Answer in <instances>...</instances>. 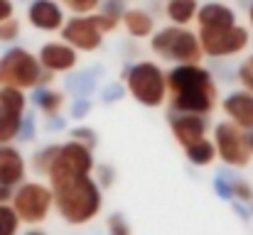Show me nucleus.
<instances>
[{"instance_id":"9b49d317","label":"nucleus","mask_w":253,"mask_h":235,"mask_svg":"<svg viewBox=\"0 0 253 235\" xmlns=\"http://www.w3.org/2000/svg\"><path fill=\"white\" fill-rule=\"evenodd\" d=\"M62 34V42H67L69 47H74L79 54L82 52H98L101 44H103V30L98 27L93 12L91 15H72L67 17L64 27L59 30Z\"/></svg>"},{"instance_id":"5701e85b","label":"nucleus","mask_w":253,"mask_h":235,"mask_svg":"<svg viewBox=\"0 0 253 235\" xmlns=\"http://www.w3.org/2000/svg\"><path fill=\"white\" fill-rule=\"evenodd\" d=\"M22 221L10 203H0V235H20Z\"/></svg>"},{"instance_id":"cd10ccee","label":"nucleus","mask_w":253,"mask_h":235,"mask_svg":"<svg viewBox=\"0 0 253 235\" xmlns=\"http://www.w3.org/2000/svg\"><path fill=\"white\" fill-rule=\"evenodd\" d=\"M106 226H108V235H133V228L123 213H111Z\"/></svg>"},{"instance_id":"9d476101","label":"nucleus","mask_w":253,"mask_h":235,"mask_svg":"<svg viewBox=\"0 0 253 235\" xmlns=\"http://www.w3.org/2000/svg\"><path fill=\"white\" fill-rule=\"evenodd\" d=\"M27 115V96L20 88L0 86V145L20 140V130Z\"/></svg>"},{"instance_id":"412c9836","label":"nucleus","mask_w":253,"mask_h":235,"mask_svg":"<svg viewBox=\"0 0 253 235\" xmlns=\"http://www.w3.org/2000/svg\"><path fill=\"white\" fill-rule=\"evenodd\" d=\"M184 157H187V162L194 164V167H209V164H214V159H216V147H214L211 137H204V140H199V142L184 147Z\"/></svg>"},{"instance_id":"2f4dec72","label":"nucleus","mask_w":253,"mask_h":235,"mask_svg":"<svg viewBox=\"0 0 253 235\" xmlns=\"http://www.w3.org/2000/svg\"><path fill=\"white\" fill-rule=\"evenodd\" d=\"M12 186H5V184H0V203H10V199H12Z\"/></svg>"},{"instance_id":"aec40b11","label":"nucleus","mask_w":253,"mask_h":235,"mask_svg":"<svg viewBox=\"0 0 253 235\" xmlns=\"http://www.w3.org/2000/svg\"><path fill=\"white\" fill-rule=\"evenodd\" d=\"M199 10V0H165V17L169 25H179V27H189L197 17Z\"/></svg>"},{"instance_id":"f03ea898","label":"nucleus","mask_w":253,"mask_h":235,"mask_svg":"<svg viewBox=\"0 0 253 235\" xmlns=\"http://www.w3.org/2000/svg\"><path fill=\"white\" fill-rule=\"evenodd\" d=\"M49 189L54 196V211L69 226L91 223L103 208V189L96 184L91 174L52 181Z\"/></svg>"},{"instance_id":"39448f33","label":"nucleus","mask_w":253,"mask_h":235,"mask_svg":"<svg viewBox=\"0 0 253 235\" xmlns=\"http://www.w3.org/2000/svg\"><path fill=\"white\" fill-rule=\"evenodd\" d=\"M52 74L42 69L37 54H32L25 47H10L0 54V86L20 88V91H35L40 86H47Z\"/></svg>"},{"instance_id":"f704fd0d","label":"nucleus","mask_w":253,"mask_h":235,"mask_svg":"<svg viewBox=\"0 0 253 235\" xmlns=\"http://www.w3.org/2000/svg\"><path fill=\"white\" fill-rule=\"evenodd\" d=\"M249 22H251V30H253V2H251V7H249Z\"/></svg>"},{"instance_id":"0eeeda50","label":"nucleus","mask_w":253,"mask_h":235,"mask_svg":"<svg viewBox=\"0 0 253 235\" xmlns=\"http://www.w3.org/2000/svg\"><path fill=\"white\" fill-rule=\"evenodd\" d=\"M197 37H199L204 57H211V59L239 57L251 44V30L241 22L231 27H221V30H197Z\"/></svg>"},{"instance_id":"b1692460","label":"nucleus","mask_w":253,"mask_h":235,"mask_svg":"<svg viewBox=\"0 0 253 235\" xmlns=\"http://www.w3.org/2000/svg\"><path fill=\"white\" fill-rule=\"evenodd\" d=\"M57 2L72 15H91L101 7L103 0H57Z\"/></svg>"},{"instance_id":"f3484780","label":"nucleus","mask_w":253,"mask_h":235,"mask_svg":"<svg viewBox=\"0 0 253 235\" xmlns=\"http://www.w3.org/2000/svg\"><path fill=\"white\" fill-rule=\"evenodd\" d=\"M27 176V162L15 145H0V184L17 186Z\"/></svg>"},{"instance_id":"6e6552de","label":"nucleus","mask_w":253,"mask_h":235,"mask_svg":"<svg viewBox=\"0 0 253 235\" xmlns=\"http://www.w3.org/2000/svg\"><path fill=\"white\" fill-rule=\"evenodd\" d=\"M216 147V159H221L231 169H244L251 164V145H249V133L234 125L231 120H219L214 125V137Z\"/></svg>"},{"instance_id":"393cba45","label":"nucleus","mask_w":253,"mask_h":235,"mask_svg":"<svg viewBox=\"0 0 253 235\" xmlns=\"http://www.w3.org/2000/svg\"><path fill=\"white\" fill-rule=\"evenodd\" d=\"M229 199L231 201H239V203H253V186L251 181L246 179H234L231 181V189H229Z\"/></svg>"},{"instance_id":"bb28decb","label":"nucleus","mask_w":253,"mask_h":235,"mask_svg":"<svg viewBox=\"0 0 253 235\" xmlns=\"http://www.w3.org/2000/svg\"><path fill=\"white\" fill-rule=\"evenodd\" d=\"M20 20L17 17H10V20H2L0 22V42L2 44H12L17 37H20Z\"/></svg>"},{"instance_id":"f257e3e1","label":"nucleus","mask_w":253,"mask_h":235,"mask_svg":"<svg viewBox=\"0 0 253 235\" xmlns=\"http://www.w3.org/2000/svg\"><path fill=\"white\" fill-rule=\"evenodd\" d=\"M169 113H192L209 118L219 108V86L202 64H174L168 71Z\"/></svg>"},{"instance_id":"4468645a","label":"nucleus","mask_w":253,"mask_h":235,"mask_svg":"<svg viewBox=\"0 0 253 235\" xmlns=\"http://www.w3.org/2000/svg\"><path fill=\"white\" fill-rule=\"evenodd\" d=\"M27 22L40 32H59L67 22V10L57 0H32L27 5Z\"/></svg>"},{"instance_id":"a211bd4d","label":"nucleus","mask_w":253,"mask_h":235,"mask_svg":"<svg viewBox=\"0 0 253 235\" xmlns=\"http://www.w3.org/2000/svg\"><path fill=\"white\" fill-rule=\"evenodd\" d=\"M121 25L133 39H150L155 32V17L143 7H128L121 15Z\"/></svg>"},{"instance_id":"72a5a7b5","label":"nucleus","mask_w":253,"mask_h":235,"mask_svg":"<svg viewBox=\"0 0 253 235\" xmlns=\"http://www.w3.org/2000/svg\"><path fill=\"white\" fill-rule=\"evenodd\" d=\"M25 235H47V233H44V231H37V228H32V231H27Z\"/></svg>"},{"instance_id":"c756f323","label":"nucleus","mask_w":253,"mask_h":235,"mask_svg":"<svg viewBox=\"0 0 253 235\" xmlns=\"http://www.w3.org/2000/svg\"><path fill=\"white\" fill-rule=\"evenodd\" d=\"M72 140H77V142H82L86 147H96V133L91 130V128H74L72 130Z\"/></svg>"},{"instance_id":"1a4fd4ad","label":"nucleus","mask_w":253,"mask_h":235,"mask_svg":"<svg viewBox=\"0 0 253 235\" xmlns=\"http://www.w3.org/2000/svg\"><path fill=\"white\" fill-rule=\"evenodd\" d=\"M93 167H96V162H93L91 147H86L77 140L62 142L49 171H47V184L72 179V176H88V174H93Z\"/></svg>"},{"instance_id":"a878e982","label":"nucleus","mask_w":253,"mask_h":235,"mask_svg":"<svg viewBox=\"0 0 253 235\" xmlns=\"http://www.w3.org/2000/svg\"><path fill=\"white\" fill-rule=\"evenodd\" d=\"M236 78H239V83H241L244 91H251L253 93V54H249V57L239 64Z\"/></svg>"},{"instance_id":"7ed1b4c3","label":"nucleus","mask_w":253,"mask_h":235,"mask_svg":"<svg viewBox=\"0 0 253 235\" xmlns=\"http://www.w3.org/2000/svg\"><path fill=\"white\" fill-rule=\"evenodd\" d=\"M123 86L135 103L145 108H160L168 103V71L158 62H135L126 69Z\"/></svg>"},{"instance_id":"c9c22d12","label":"nucleus","mask_w":253,"mask_h":235,"mask_svg":"<svg viewBox=\"0 0 253 235\" xmlns=\"http://www.w3.org/2000/svg\"><path fill=\"white\" fill-rule=\"evenodd\" d=\"M249 145H251V155H253V130L249 133Z\"/></svg>"},{"instance_id":"7c9ffc66","label":"nucleus","mask_w":253,"mask_h":235,"mask_svg":"<svg viewBox=\"0 0 253 235\" xmlns=\"http://www.w3.org/2000/svg\"><path fill=\"white\" fill-rule=\"evenodd\" d=\"M15 17V2L12 0H0V22Z\"/></svg>"},{"instance_id":"dca6fc26","label":"nucleus","mask_w":253,"mask_h":235,"mask_svg":"<svg viewBox=\"0 0 253 235\" xmlns=\"http://www.w3.org/2000/svg\"><path fill=\"white\" fill-rule=\"evenodd\" d=\"M197 30H221V27H231L239 22V15L231 5L226 2H204L197 10Z\"/></svg>"},{"instance_id":"6ab92c4d","label":"nucleus","mask_w":253,"mask_h":235,"mask_svg":"<svg viewBox=\"0 0 253 235\" xmlns=\"http://www.w3.org/2000/svg\"><path fill=\"white\" fill-rule=\"evenodd\" d=\"M32 103L44 118H59V113L64 108V93L54 91V88H47V86H40L32 93Z\"/></svg>"},{"instance_id":"473e14b6","label":"nucleus","mask_w":253,"mask_h":235,"mask_svg":"<svg viewBox=\"0 0 253 235\" xmlns=\"http://www.w3.org/2000/svg\"><path fill=\"white\" fill-rule=\"evenodd\" d=\"M86 110H88V101H86V98H79V103L74 105V118H84Z\"/></svg>"},{"instance_id":"423d86ee","label":"nucleus","mask_w":253,"mask_h":235,"mask_svg":"<svg viewBox=\"0 0 253 235\" xmlns=\"http://www.w3.org/2000/svg\"><path fill=\"white\" fill-rule=\"evenodd\" d=\"M10 206L15 208L17 218L25 223V226H42L52 208H54V196H52V189L49 184L44 181H22L15 186L12 191V199H10Z\"/></svg>"},{"instance_id":"c85d7f7f","label":"nucleus","mask_w":253,"mask_h":235,"mask_svg":"<svg viewBox=\"0 0 253 235\" xmlns=\"http://www.w3.org/2000/svg\"><path fill=\"white\" fill-rule=\"evenodd\" d=\"M93 179H96V184H98L101 189H106V186H111V184L116 181V171H113L108 164H96V167H93Z\"/></svg>"},{"instance_id":"f8f14e48","label":"nucleus","mask_w":253,"mask_h":235,"mask_svg":"<svg viewBox=\"0 0 253 235\" xmlns=\"http://www.w3.org/2000/svg\"><path fill=\"white\" fill-rule=\"evenodd\" d=\"M37 59L42 64L44 71H49L52 76L54 74H67L72 69H77L79 64V52L74 47H69L67 42H44L37 52Z\"/></svg>"},{"instance_id":"ddd939ff","label":"nucleus","mask_w":253,"mask_h":235,"mask_svg":"<svg viewBox=\"0 0 253 235\" xmlns=\"http://www.w3.org/2000/svg\"><path fill=\"white\" fill-rule=\"evenodd\" d=\"M169 130L174 142L184 150L207 137L209 120L204 115H192V113H169Z\"/></svg>"},{"instance_id":"2eb2a0df","label":"nucleus","mask_w":253,"mask_h":235,"mask_svg":"<svg viewBox=\"0 0 253 235\" xmlns=\"http://www.w3.org/2000/svg\"><path fill=\"white\" fill-rule=\"evenodd\" d=\"M221 113L226 115V120H231L234 125H239L241 130L251 133L253 130V93L251 91H231L221 98Z\"/></svg>"},{"instance_id":"4be33fe9","label":"nucleus","mask_w":253,"mask_h":235,"mask_svg":"<svg viewBox=\"0 0 253 235\" xmlns=\"http://www.w3.org/2000/svg\"><path fill=\"white\" fill-rule=\"evenodd\" d=\"M57 150H59V145H47V147H42V150H37V152L32 155L30 167L35 169V174H40V176H47V171H49V167H52V162H54Z\"/></svg>"},{"instance_id":"20e7f679","label":"nucleus","mask_w":253,"mask_h":235,"mask_svg":"<svg viewBox=\"0 0 253 235\" xmlns=\"http://www.w3.org/2000/svg\"><path fill=\"white\" fill-rule=\"evenodd\" d=\"M150 49L160 62L168 64H202L204 59L197 32L179 25H168L155 30L150 37Z\"/></svg>"},{"instance_id":"e433bc0d","label":"nucleus","mask_w":253,"mask_h":235,"mask_svg":"<svg viewBox=\"0 0 253 235\" xmlns=\"http://www.w3.org/2000/svg\"><path fill=\"white\" fill-rule=\"evenodd\" d=\"M121 2H123V0H121Z\"/></svg>"}]
</instances>
